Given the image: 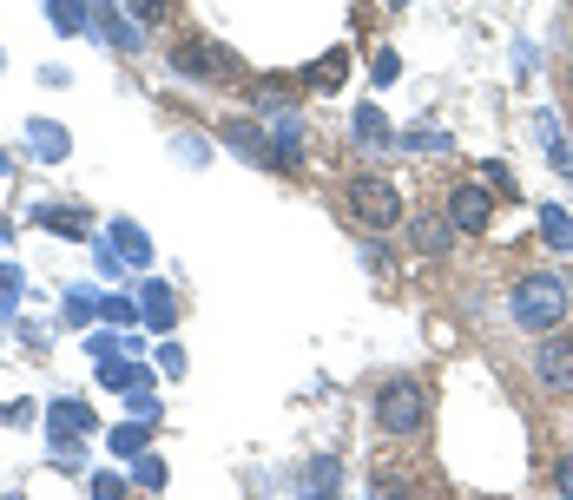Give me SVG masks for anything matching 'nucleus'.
Wrapping results in <instances>:
<instances>
[{
	"label": "nucleus",
	"mask_w": 573,
	"mask_h": 500,
	"mask_svg": "<svg viewBox=\"0 0 573 500\" xmlns=\"http://www.w3.org/2000/svg\"><path fill=\"white\" fill-rule=\"evenodd\" d=\"M508 316L521 329H560V316H567V283L554 277V270H534V277H521L508 290Z\"/></svg>",
	"instance_id": "obj_1"
},
{
	"label": "nucleus",
	"mask_w": 573,
	"mask_h": 500,
	"mask_svg": "<svg viewBox=\"0 0 573 500\" xmlns=\"http://www.w3.org/2000/svg\"><path fill=\"white\" fill-rule=\"evenodd\" d=\"M422 422H429V382L422 375H396L389 389H376V428L382 435L409 441Z\"/></svg>",
	"instance_id": "obj_2"
},
{
	"label": "nucleus",
	"mask_w": 573,
	"mask_h": 500,
	"mask_svg": "<svg viewBox=\"0 0 573 500\" xmlns=\"http://www.w3.org/2000/svg\"><path fill=\"white\" fill-rule=\"evenodd\" d=\"M350 211L369 224V231H389V224L402 218V198H396V185H389V178L363 172V178L350 185Z\"/></svg>",
	"instance_id": "obj_3"
},
{
	"label": "nucleus",
	"mask_w": 573,
	"mask_h": 500,
	"mask_svg": "<svg viewBox=\"0 0 573 500\" xmlns=\"http://www.w3.org/2000/svg\"><path fill=\"white\" fill-rule=\"evenodd\" d=\"M534 369H541V382H547L554 395H567V389H573V336H541Z\"/></svg>",
	"instance_id": "obj_4"
},
{
	"label": "nucleus",
	"mask_w": 573,
	"mask_h": 500,
	"mask_svg": "<svg viewBox=\"0 0 573 500\" xmlns=\"http://www.w3.org/2000/svg\"><path fill=\"white\" fill-rule=\"evenodd\" d=\"M488 218H494V198L481 185H455V198H448V224L455 231H488Z\"/></svg>",
	"instance_id": "obj_5"
},
{
	"label": "nucleus",
	"mask_w": 573,
	"mask_h": 500,
	"mask_svg": "<svg viewBox=\"0 0 573 500\" xmlns=\"http://www.w3.org/2000/svg\"><path fill=\"white\" fill-rule=\"evenodd\" d=\"M172 66H178L185 79H224V53H218V47H178Z\"/></svg>",
	"instance_id": "obj_6"
},
{
	"label": "nucleus",
	"mask_w": 573,
	"mask_h": 500,
	"mask_svg": "<svg viewBox=\"0 0 573 500\" xmlns=\"http://www.w3.org/2000/svg\"><path fill=\"white\" fill-rule=\"evenodd\" d=\"M93 20H99V27H106V40H112V47H119V53H132V47H139V40H145V33H139V27H126V14H119V7H106V0H99V7H93Z\"/></svg>",
	"instance_id": "obj_7"
},
{
	"label": "nucleus",
	"mask_w": 573,
	"mask_h": 500,
	"mask_svg": "<svg viewBox=\"0 0 573 500\" xmlns=\"http://www.w3.org/2000/svg\"><path fill=\"white\" fill-rule=\"evenodd\" d=\"M448 231H455V224H435V218H415L409 244L422 250V257H442V250H448Z\"/></svg>",
	"instance_id": "obj_8"
},
{
	"label": "nucleus",
	"mask_w": 573,
	"mask_h": 500,
	"mask_svg": "<svg viewBox=\"0 0 573 500\" xmlns=\"http://www.w3.org/2000/svg\"><path fill=\"white\" fill-rule=\"evenodd\" d=\"M40 224H53V231H66V237H80V231H86V211H80V204H53V211L40 204Z\"/></svg>",
	"instance_id": "obj_9"
},
{
	"label": "nucleus",
	"mask_w": 573,
	"mask_h": 500,
	"mask_svg": "<svg viewBox=\"0 0 573 500\" xmlns=\"http://www.w3.org/2000/svg\"><path fill=\"white\" fill-rule=\"evenodd\" d=\"M541 224H547V244H554V250H573V218H567V211H554V204H547Z\"/></svg>",
	"instance_id": "obj_10"
},
{
	"label": "nucleus",
	"mask_w": 573,
	"mask_h": 500,
	"mask_svg": "<svg viewBox=\"0 0 573 500\" xmlns=\"http://www.w3.org/2000/svg\"><path fill=\"white\" fill-rule=\"evenodd\" d=\"M33 152H40V158H66V132L40 119V125H33Z\"/></svg>",
	"instance_id": "obj_11"
},
{
	"label": "nucleus",
	"mask_w": 573,
	"mask_h": 500,
	"mask_svg": "<svg viewBox=\"0 0 573 500\" xmlns=\"http://www.w3.org/2000/svg\"><path fill=\"white\" fill-rule=\"evenodd\" d=\"M53 27H60V33H80L86 27V0H53Z\"/></svg>",
	"instance_id": "obj_12"
},
{
	"label": "nucleus",
	"mask_w": 573,
	"mask_h": 500,
	"mask_svg": "<svg viewBox=\"0 0 573 500\" xmlns=\"http://www.w3.org/2000/svg\"><path fill=\"white\" fill-rule=\"evenodd\" d=\"M145 316H152V323H172V297H165V290H159V283H152V290H145Z\"/></svg>",
	"instance_id": "obj_13"
},
{
	"label": "nucleus",
	"mask_w": 573,
	"mask_h": 500,
	"mask_svg": "<svg viewBox=\"0 0 573 500\" xmlns=\"http://www.w3.org/2000/svg\"><path fill=\"white\" fill-rule=\"evenodd\" d=\"M356 139H369V145H382V119H376V112H356Z\"/></svg>",
	"instance_id": "obj_14"
},
{
	"label": "nucleus",
	"mask_w": 573,
	"mask_h": 500,
	"mask_svg": "<svg viewBox=\"0 0 573 500\" xmlns=\"http://www.w3.org/2000/svg\"><path fill=\"white\" fill-rule=\"evenodd\" d=\"M132 14H139L145 27H159V20H165V0H132Z\"/></svg>",
	"instance_id": "obj_15"
},
{
	"label": "nucleus",
	"mask_w": 573,
	"mask_h": 500,
	"mask_svg": "<svg viewBox=\"0 0 573 500\" xmlns=\"http://www.w3.org/2000/svg\"><path fill=\"white\" fill-rule=\"evenodd\" d=\"M112 231H119V250H126V257H145V244H139V231H132V224H112Z\"/></svg>",
	"instance_id": "obj_16"
},
{
	"label": "nucleus",
	"mask_w": 573,
	"mask_h": 500,
	"mask_svg": "<svg viewBox=\"0 0 573 500\" xmlns=\"http://www.w3.org/2000/svg\"><path fill=\"white\" fill-rule=\"evenodd\" d=\"M112 448H119V454H139L145 435H139V428H119V435H112Z\"/></svg>",
	"instance_id": "obj_17"
},
{
	"label": "nucleus",
	"mask_w": 573,
	"mask_h": 500,
	"mask_svg": "<svg viewBox=\"0 0 573 500\" xmlns=\"http://www.w3.org/2000/svg\"><path fill=\"white\" fill-rule=\"evenodd\" d=\"M132 481H139V487H159L165 468H159V461H139V474H132Z\"/></svg>",
	"instance_id": "obj_18"
},
{
	"label": "nucleus",
	"mask_w": 573,
	"mask_h": 500,
	"mask_svg": "<svg viewBox=\"0 0 573 500\" xmlns=\"http://www.w3.org/2000/svg\"><path fill=\"white\" fill-rule=\"evenodd\" d=\"M554 481H560V494H573V454H567V461L554 468Z\"/></svg>",
	"instance_id": "obj_19"
}]
</instances>
